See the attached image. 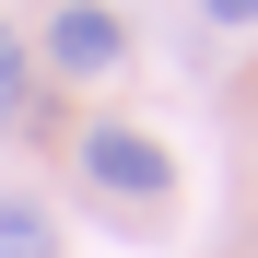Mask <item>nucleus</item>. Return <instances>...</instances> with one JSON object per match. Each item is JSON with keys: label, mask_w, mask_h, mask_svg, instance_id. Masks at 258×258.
I'll return each mask as SVG.
<instances>
[{"label": "nucleus", "mask_w": 258, "mask_h": 258, "mask_svg": "<svg viewBox=\"0 0 258 258\" xmlns=\"http://www.w3.org/2000/svg\"><path fill=\"white\" fill-rule=\"evenodd\" d=\"M82 176L117 188V200H153V188H164V153L141 141V129H82Z\"/></svg>", "instance_id": "nucleus-1"}, {"label": "nucleus", "mask_w": 258, "mask_h": 258, "mask_svg": "<svg viewBox=\"0 0 258 258\" xmlns=\"http://www.w3.org/2000/svg\"><path fill=\"white\" fill-rule=\"evenodd\" d=\"M117 47H129V35H117L106 12H94V0H82V12H59V24H47V59H59V71H117Z\"/></svg>", "instance_id": "nucleus-2"}, {"label": "nucleus", "mask_w": 258, "mask_h": 258, "mask_svg": "<svg viewBox=\"0 0 258 258\" xmlns=\"http://www.w3.org/2000/svg\"><path fill=\"white\" fill-rule=\"evenodd\" d=\"M0 258H59V235H47L35 200H0Z\"/></svg>", "instance_id": "nucleus-3"}, {"label": "nucleus", "mask_w": 258, "mask_h": 258, "mask_svg": "<svg viewBox=\"0 0 258 258\" xmlns=\"http://www.w3.org/2000/svg\"><path fill=\"white\" fill-rule=\"evenodd\" d=\"M24 106V47H12V24H0V117Z\"/></svg>", "instance_id": "nucleus-4"}, {"label": "nucleus", "mask_w": 258, "mask_h": 258, "mask_svg": "<svg viewBox=\"0 0 258 258\" xmlns=\"http://www.w3.org/2000/svg\"><path fill=\"white\" fill-rule=\"evenodd\" d=\"M200 12H211V24H258V0H200Z\"/></svg>", "instance_id": "nucleus-5"}]
</instances>
